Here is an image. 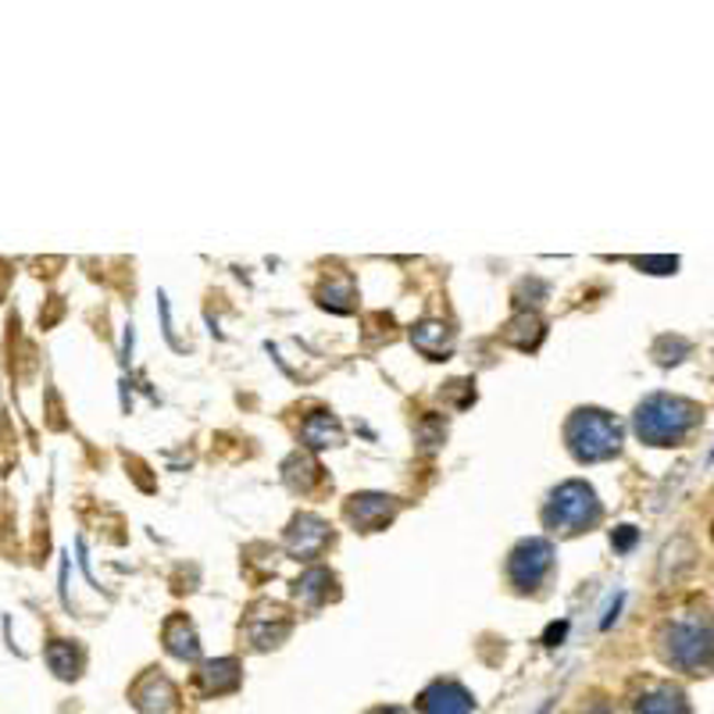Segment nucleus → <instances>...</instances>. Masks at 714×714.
<instances>
[{
	"label": "nucleus",
	"instance_id": "f257e3e1",
	"mask_svg": "<svg viewBox=\"0 0 714 714\" xmlns=\"http://www.w3.org/2000/svg\"><path fill=\"white\" fill-rule=\"evenodd\" d=\"M657 654L668 668L686 675L714 671V615L690 607L679 618H668L657 632Z\"/></svg>",
	"mask_w": 714,
	"mask_h": 714
},
{
	"label": "nucleus",
	"instance_id": "f03ea898",
	"mask_svg": "<svg viewBox=\"0 0 714 714\" xmlns=\"http://www.w3.org/2000/svg\"><path fill=\"white\" fill-rule=\"evenodd\" d=\"M700 422V408L686 397L671 394H651L632 414L636 436L646 447H679Z\"/></svg>",
	"mask_w": 714,
	"mask_h": 714
},
{
	"label": "nucleus",
	"instance_id": "7ed1b4c3",
	"mask_svg": "<svg viewBox=\"0 0 714 714\" xmlns=\"http://www.w3.org/2000/svg\"><path fill=\"white\" fill-rule=\"evenodd\" d=\"M565 439L576 461H607L621 450V425L601 408H579L565 425Z\"/></svg>",
	"mask_w": 714,
	"mask_h": 714
},
{
	"label": "nucleus",
	"instance_id": "20e7f679",
	"mask_svg": "<svg viewBox=\"0 0 714 714\" xmlns=\"http://www.w3.org/2000/svg\"><path fill=\"white\" fill-rule=\"evenodd\" d=\"M543 522L554 532L576 536V532H586L601 522V500H596L593 486L571 479V483H561L550 493L547 508H543Z\"/></svg>",
	"mask_w": 714,
	"mask_h": 714
},
{
	"label": "nucleus",
	"instance_id": "39448f33",
	"mask_svg": "<svg viewBox=\"0 0 714 714\" xmlns=\"http://www.w3.org/2000/svg\"><path fill=\"white\" fill-rule=\"evenodd\" d=\"M554 568V547L547 540H525L518 543L508 557V579L518 593H532Z\"/></svg>",
	"mask_w": 714,
	"mask_h": 714
},
{
	"label": "nucleus",
	"instance_id": "423d86ee",
	"mask_svg": "<svg viewBox=\"0 0 714 714\" xmlns=\"http://www.w3.org/2000/svg\"><path fill=\"white\" fill-rule=\"evenodd\" d=\"M293 621L286 615V607L271 604V601H262L251 607V615H246V640H251L254 651H271V646H279L286 636H290Z\"/></svg>",
	"mask_w": 714,
	"mask_h": 714
},
{
	"label": "nucleus",
	"instance_id": "0eeeda50",
	"mask_svg": "<svg viewBox=\"0 0 714 714\" xmlns=\"http://www.w3.org/2000/svg\"><path fill=\"white\" fill-rule=\"evenodd\" d=\"M326 543H332L329 522H322L318 515H297L290 529H286V550H290L297 561H315V557L326 550Z\"/></svg>",
	"mask_w": 714,
	"mask_h": 714
},
{
	"label": "nucleus",
	"instance_id": "6e6552de",
	"mask_svg": "<svg viewBox=\"0 0 714 714\" xmlns=\"http://www.w3.org/2000/svg\"><path fill=\"white\" fill-rule=\"evenodd\" d=\"M343 515L358 532H379V529H386L389 522H394L397 500L386 497V493H354V497L347 500Z\"/></svg>",
	"mask_w": 714,
	"mask_h": 714
},
{
	"label": "nucleus",
	"instance_id": "1a4fd4ad",
	"mask_svg": "<svg viewBox=\"0 0 714 714\" xmlns=\"http://www.w3.org/2000/svg\"><path fill=\"white\" fill-rule=\"evenodd\" d=\"M419 707H422V714H472L475 700L461 682L436 679L433 686H425V690H422Z\"/></svg>",
	"mask_w": 714,
	"mask_h": 714
},
{
	"label": "nucleus",
	"instance_id": "9d476101",
	"mask_svg": "<svg viewBox=\"0 0 714 714\" xmlns=\"http://www.w3.org/2000/svg\"><path fill=\"white\" fill-rule=\"evenodd\" d=\"M176 686L165 679L161 671H147L143 679L133 686V704L140 714H168L176 707Z\"/></svg>",
	"mask_w": 714,
	"mask_h": 714
},
{
	"label": "nucleus",
	"instance_id": "9b49d317",
	"mask_svg": "<svg viewBox=\"0 0 714 714\" xmlns=\"http://www.w3.org/2000/svg\"><path fill=\"white\" fill-rule=\"evenodd\" d=\"M632 714H693L690 700L671 682H651L646 690L636 697Z\"/></svg>",
	"mask_w": 714,
	"mask_h": 714
},
{
	"label": "nucleus",
	"instance_id": "f8f14e48",
	"mask_svg": "<svg viewBox=\"0 0 714 714\" xmlns=\"http://www.w3.org/2000/svg\"><path fill=\"white\" fill-rule=\"evenodd\" d=\"M197 686L204 697H222L240 690V661L237 657H218L207 661V665L197 671Z\"/></svg>",
	"mask_w": 714,
	"mask_h": 714
},
{
	"label": "nucleus",
	"instance_id": "ddd939ff",
	"mask_svg": "<svg viewBox=\"0 0 714 714\" xmlns=\"http://www.w3.org/2000/svg\"><path fill=\"white\" fill-rule=\"evenodd\" d=\"M293 596L304 607H322L336 596V576L329 568H307L301 579L293 582Z\"/></svg>",
	"mask_w": 714,
	"mask_h": 714
},
{
	"label": "nucleus",
	"instance_id": "4468645a",
	"mask_svg": "<svg viewBox=\"0 0 714 714\" xmlns=\"http://www.w3.org/2000/svg\"><path fill=\"white\" fill-rule=\"evenodd\" d=\"M411 343H414V350H422L425 358L444 361L453 350V332H450V326H444V322H419V326L411 329Z\"/></svg>",
	"mask_w": 714,
	"mask_h": 714
},
{
	"label": "nucleus",
	"instance_id": "2eb2a0df",
	"mask_svg": "<svg viewBox=\"0 0 714 714\" xmlns=\"http://www.w3.org/2000/svg\"><path fill=\"white\" fill-rule=\"evenodd\" d=\"M165 646H168V654L179 661H197L201 654L197 629H193V621L186 615H176L165 621Z\"/></svg>",
	"mask_w": 714,
	"mask_h": 714
},
{
	"label": "nucleus",
	"instance_id": "dca6fc26",
	"mask_svg": "<svg viewBox=\"0 0 714 714\" xmlns=\"http://www.w3.org/2000/svg\"><path fill=\"white\" fill-rule=\"evenodd\" d=\"M301 436L307 447L326 450V447H340L343 444V425L332 419L329 411H315L311 419L301 425Z\"/></svg>",
	"mask_w": 714,
	"mask_h": 714
},
{
	"label": "nucleus",
	"instance_id": "f3484780",
	"mask_svg": "<svg viewBox=\"0 0 714 714\" xmlns=\"http://www.w3.org/2000/svg\"><path fill=\"white\" fill-rule=\"evenodd\" d=\"M286 483L301 493H311L318 483H326V475H322V469L307 458V453H293V458L286 461Z\"/></svg>",
	"mask_w": 714,
	"mask_h": 714
},
{
	"label": "nucleus",
	"instance_id": "a211bd4d",
	"mask_svg": "<svg viewBox=\"0 0 714 714\" xmlns=\"http://www.w3.org/2000/svg\"><path fill=\"white\" fill-rule=\"evenodd\" d=\"M504 340H508L511 347L518 350H532V347H540L543 340V322L536 315H518L508 322V329H504Z\"/></svg>",
	"mask_w": 714,
	"mask_h": 714
},
{
	"label": "nucleus",
	"instance_id": "6ab92c4d",
	"mask_svg": "<svg viewBox=\"0 0 714 714\" xmlns=\"http://www.w3.org/2000/svg\"><path fill=\"white\" fill-rule=\"evenodd\" d=\"M47 665L55 668V675H61V679H75L83 668V651L64 640H55L47 646Z\"/></svg>",
	"mask_w": 714,
	"mask_h": 714
},
{
	"label": "nucleus",
	"instance_id": "aec40b11",
	"mask_svg": "<svg viewBox=\"0 0 714 714\" xmlns=\"http://www.w3.org/2000/svg\"><path fill=\"white\" fill-rule=\"evenodd\" d=\"M350 301H354V282H350L347 276L332 279V282L326 286V290H322V307H329V311H340V315H343V311H350V307H354V304H350Z\"/></svg>",
	"mask_w": 714,
	"mask_h": 714
},
{
	"label": "nucleus",
	"instance_id": "412c9836",
	"mask_svg": "<svg viewBox=\"0 0 714 714\" xmlns=\"http://www.w3.org/2000/svg\"><path fill=\"white\" fill-rule=\"evenodd\" d=\"M565 632H568V621H561V626H550L547 629V646H557L565 640Z\"/></svg>",
	"mask_w": 714,
	"mask_h": 714
},
{
	"label": "nucleus",
	"instance_id": "4be33fe9",
	"mask_svg": "<svg viewBox=\"0 0 714 714\" xmlns=\"http://www.w3.org/2000/svg\"><path fill=\"white\" fill-rule=\"evenodd\" d=\"M632 540H636V529H632V525H621V532H618V536H615V543H618V547H621V550H626V547H632Z\"/></svg>",
	"mask_w": 714,
	"mask_h": 714
},
{
	"label": "nucleus",
	"instance_id": "5701e85b",
	"mask_svg": "<svg viewBox=\"0 0 714 714\" xmlns=\"http://www.w3.org/2000/svg\"><path fill=\"white\" fill-rule=\"evenodd\" d=\"M582 714H615L612 707H604V704H593L590 711H582Z\"/></svg>",
	"mask_w": 714,
	"mask_h": 714
},
{
	"label": "nucleus",
	"instance_id": "b1692460",
	"mask_svg": "<svg viewBox=\"0 0 714 714\" xmlns=\"http://www.w3.org/2000/svg\"><path fill=\"white\" fill-rule=\"evenodd\" d=\"M372 714H408V711H400V707H379V711H372Z\"/></svg>",
	"mask_w": 714,
	"mask_h": 714
},
{
	"label": "nucleus",
	"instance_id": "393cba45",
	"mask_svg": "<svg viewBox=\"0 0 714 714\" xmlns=\"http://www.w3.org/2000/svg\"><path fill=\"white\" fill-rule=\"evenodd\" d=\"M711 458H714V453H711Z\"/></svg>",
	"mask_w": 714,
	"mask_h": 714
}]
</instances>
